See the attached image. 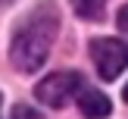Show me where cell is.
<instances>
[{
	"label": "cell",
	"mask_w": 128,
	"mask_h": 119,
	"mask_svg": "<svg viewBox=\"0 0 128 119\" xmlns=\"http://www.w3.org/2000/svg\"><path fill=\"white\" fill-rule=\"evenodd\" d=\"M81 88V75L72 72V69H62V72H50L47 78H41L34 85V97L41 100L44 106H53V110H62V106L69 103V100H75V94H78Z\"/></svg>",
	"instance_id": "2"
},
{
	"label": "cell",
	"mask_w": 128,
	"mask_h": 119,
	"mask_svg": "<svg viewBox=\"0 0 128 119\" xmlns=\"http://www.w3.org/2000/svg\"><path fill=\"white\" fill-rule=\"evenodd\" d=\"M116 22H119V28H122V31H128V3L122 6V10H119V16H116Z\"/></svg>",
	"instance_id": "7"
},
{
	"label": "cell",
	"mask_w": 128,
	"mask_h": 119,
	"mask_svg": "<svg viewBox=\"0 0 128 119\" xmlns=\"http://www.w3.org/2000/svg\"><path fill=\"white\" fill-rule=\"evenodd\" d=\"M0 3H6V0H0Z\"/></svg>",
	"instance_id": "9"
},
{
	"label": "cell",
	"mask_w": 128,
	"mask_h": 119,
	"mask_svg": "<svg viewBox=\"0 0 128 119\" xmlns=\"http://www.w3.org/2000/svg\"><path fill=\"white\" fill-rule=\"evenodd\" d=\"M75 103H78V110H81V116H84V119H106V116L112 113L110 97H106L103 91H97V88H88V85L78 88Z\"/></svg>",
	"instance_id": "4"
},
{
	"label": "cell",
	"mask_w": 128,
	"mask_h": 119,
	"mask_svg": "<svg viewBox=\"0 0 128 119\" xmlns=\"http://www.w3.org/2000/svg\"><path fill=\"white\" fill-rule=\"evenodd\" d=\"M103 6H106V0H78V16L81 19H103Z\"/></svg>",
	"instance_id": "5"
},
{
	"label": "cell",
	"mask_w": 128,
	"mask_h": 119,
	"mask_svg": "<svg viewBox=\"0 0 128 119\" xmlns=\"http://www.w3.org/2000/svg\"><path fill=\"white\" fill-rule=\"evenodd\" d=\"M56 31H60V10L53 0H44L31 13H25L12 28V41H10L12 66L19 72H38L41 63L50 56Z\"/></svg>",
	"instance_id": "1"
},
{
	"label": "cell",
	"mask_w": 128,
	"mask_h": 119,
	"mask_svg": "<svg viewBox=\"0 0 128 119\" xmlns=\"http://www.w3.org/2000/svg\"><path fill=\"white\" fill-rule=\"evenodd\" d=\"M91 56L97 66L100 78L112 81L128 69V44L122 38H94L91 41Z\"/></svg>",
	"instance_id": "3"
},
{
	"label": "cell",
	"mask_w": 128,
	"mask_h": 119,
	"mask_svg": "<svg viewBox=\"0 0 128 119\" xmlns=\"http://www.w3.org/2000/svg\"><path fill=\"white\" fill-rule=\"evenodd\" d=\"M10 119H41V113L34 106H28V103H16L10 110Z\"/></svg>",
	"instance_id": "6"
},
{
	"label": "cell",
	"mask_w": 128,
	"mask_h": 119,
	"mask_svg": "<svg viewBox=\"0 0 128 119\" xmlns=\"http://www.w3.org/2000/svg\"><path fill=\"white\" fill-rule=\"evenodd\" d=\"M122 97H125V100H128V85H125V91H122Z\"/></svg>",
	"instance_id": "8"
}]
</instances>
